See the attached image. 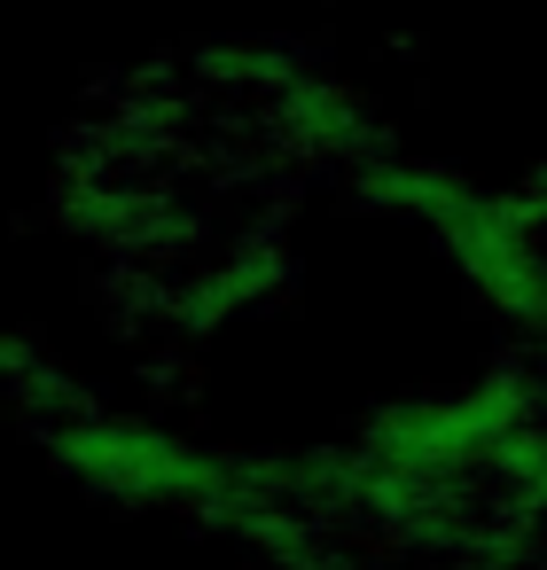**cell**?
Listing matches in <instances>:
<instances>
[{
  "label": "cell",
  "instance_id": "6da1fadb",
  "mask_svg": "<svg viewBox=\"0 0 547 570\" xmlns=\"http://www.w3.org/2000/svg\"><path fill=\"white\" fill-rule=\"evenodd\" d=\"M40 438L79 484H95L110 500H134V508H188L204 523L235 492V445H204V438H188L157 414H126V406H102V399L40 422Z\"/></svg>",
  "mask_w": 547,
  "mask_h": 570
},
{
  "label": "cell",
  "instance_id": "7a4b0ae2",
  "mask_svg": "<svg viewBox=\"0 0 547 570\" xmlns=\"http://www.w3.org/2000/svg\"><path fill=\"white\" fill-rule=\"evenodd\" d=\"M266 126H274L305 165H329V173H352V165H368V157L383 149V134H375L360 87L336 79V71H305V79L266 110Z\"/></svg>",
  "mask_w": 547,
  "mask_h": 570
}]
</instances>
